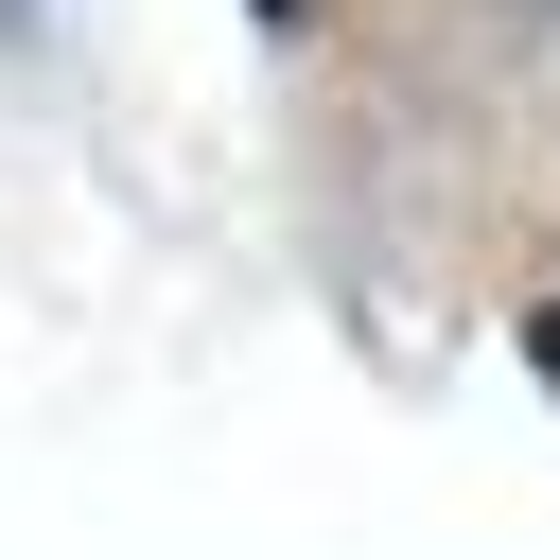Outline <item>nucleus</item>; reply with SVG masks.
<instances>
[{"label": "nucleus", "mask_w": 560, "mask_h": 560, "mask_svg": "<svg viewBox=\"0 0 560 560\" xmlns=\"http://www.w3.org/2000/svg\"><path fill=\"white\" fill-rule=\"evenodd\" d=\"M542 18H560V0H542Z\"/></svg>", "instance_id": "nucleus-2"}, {"label": "nucleus", "mask_w": 560, "mask_h": 560, "mask_svg": "<svg viewBox=\"0 0 560 560\" xmlns=\"http://www.w3.org/2000/svg\"><path fill=\"white\" fill-rule=\"evenodd\" d=\"M542 368H560V315H542Z\"/></svg>", "instance_id": "nucleus-1"}]
</instances>
